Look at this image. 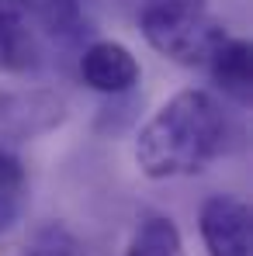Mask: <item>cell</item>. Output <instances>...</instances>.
<instances>
[{
	"instance_id": "6da1fadb",
	"label": "cell",
	"mask_w": 253,
	"mask_h": 256,
	"mask_svg": "<svg viewBox=\"0 0 253 256\" xmlns=\"http://www.w3.org/2000/svg\"><path fill=\"white\" fill-rule=\"evenodd\" d=\"M232 122L222 111L218 97L187 86L139 128L135 135V166L149 180H173L205 173L229 152Z\"/></svg>"
},
{
	"instance_id": "7a4b0ae2",
	"label": "cell",
	"mask_w": 253,
	"mask_h": 256,
	"mask_svg": "<svg viewBox=\"0 0 253 256\" xmlns=\"http://www.w3.org/2000/svg\"><path fill=\"white\" fill-rule=\"evenodd\" d=\"M139 32L160 56L180 66L208 62L215 45L229 35L222 21H215L208 7H184V4H139L135 7Z\"/></svg>"
},
{
	"instance_id": "3957f363",
	"label": "cell",
	"mask_w": 253,
	"mask_h": 256,
	"mask_svg": "<svg viewBox=\"0 0 253 256\" xmlns=\"http://www.w3.org/2000/svg\"><path fill=\"white\" fill-rule=\"evenodd\" d=\"M66 100L56 90H0V138L32 142L66 122Z\"/></svg>"
},
{
	"instance_id": "277c9868",
	"label": "cell",
	"mask_w": 253,
	"mask_h": 256,
	"mask_svg": "<svg viewBox=\"0 0 253 256\" xmlns=\"http://www.w3.org/2000/svg\"><path fill=\"white\" fill-rule=\"evenodd\" d=\"M198 228L208 256H250L253 222L250 204L236 194H211L198 212Z\"/></svg>"
},
{
	"instance_id": "5b68a950",
	"label": "cell",
	"mask_w": 253,
	"mask_h": 256,
	"mask_svg": "<svg viewBox=\"0 0 253 256\" xmlns=\"http://www.w3.org/2000/svg\"><path fill=\"white\" fill-rule=\"evenodd\" d=\"M80 80L104 97H122L139 86L142 66L128 45L115 38H94L80 48Z\"/></svg>"
},
{
	"instance_id": "8992f818",
	"label": "cell",
	"mask_w": 253,
	"mask_h": 256,
	"mask_svg": "<svg viewBox=\"0 0 253 256\" xmlns=\"http://www.w3.org/2000/svg\"><path fill=\"white\" fill-rule=\"evenodd\" d=\"M205 73H208L211 84L218 86L229 100L246 108L253 97V45H250V38H239V35L229 32L222 42L215 45V52L208 56Z\"/></svg>"
},
{
	"instance_id": "52a82bcc",
	"label": "cell",
	"mask_w": 253,
	"mask_h": 256,
	"mask_svg": "<svg viewBox=\"0 0 253 256\" xmlns=\"http://www.w3.org/2000/svg\"><path fill=\"white\" fill-rule=\"evenodd\" d=\"M42 62V45L18 0H0V73H32Z\"/></svg>"
},
{
	"instance_id": "ba28073f",
	"label": "cell",
	"mask_w": 253,
	"mask_h": 256,
	"mask_svg": "<svg viewBox=\"0 0 253 256\" xmlns=\"http://www.w3.org/2000/svg\"><path fill=\"white\" fill-rule=\"evenodd\" d=\"M122 256H184V236L170 214H146Z\"/></svg>"
},
{
	"instance_id": "9c48e42d",
	"label": "cell",
	"mask_w": 253,
	"mask_h": 256,
	"mask_svg": "<svg viewBox=\"0 0 253 256\" xmlns=\"http://www.w3.org/2000/svg\"><path fill=\"white\" fill-rule=\"evenodd\" d=\"M39 18L45 32L59 45L80 48L84 38L90 35V21L84 14V0H39Z\"/></svg>"
},
{
	"instance_id": "30bf717a",
	"label": "cell",
	"mask_w": 253,
	"mask_h": 256,
	"mask_svg": "<svg viewBox=\"0 0 253 256\" xmlns=\"http://www.w3.org/2000/svg\"><path fill=\"white\" fill-rule=\"evenodd\" d=\"M25 187H28V173L25 163L0 146V232H7L21 212H25Z\"/></svg>"
},
{
	"instance_id": "8fae6325",
	"label": "cell",
	"mask_w": 253,
	"mask_h": 256,
	"mask_svg": "<svg viewBox=\"0 0 253 256\" xmlns=\"http://www.w3.org/2000/svg\"><path fill=\"white\" fill-rule=\"evenodd\" d=\"M18 256H87V250L66 222H45L28 236Z\"/></svg>"
},
{
	"instance_id": "7c38bea8",
	"label": "cell",
	"mask_w": 253,
	"mask_h": 256,
	"mask_svg": "<svg viewBox=\"0 0 253 256\" xmlns=\"http://www.w3.org/2000/svg\"><path fill=\"white\" fill-rule=\"evenodd\" d=\"M135 4H184V7H208V0H135Z\"/></svg>"
}]
</instances>
